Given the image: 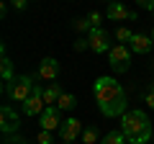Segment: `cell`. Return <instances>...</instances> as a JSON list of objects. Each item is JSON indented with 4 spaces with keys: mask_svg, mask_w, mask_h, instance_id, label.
I'll return each instance as SVG.
<instances>
[{
    "mask_svg": "<svg viewBox=\"0 0 154 144\" xmlns=\"http://www.w3.org/2000/svg\"><path fill=\"white\" fill-rule=\"evenodd\" d=\"M93 95L98 100V108L103 116L108 118H121L128 111V100H126V90L110 75H103L93 83Z\"/></svg>",
    "mask_w": 154,
    "mask_h": 144,
    "instance_id": "1",
    "label": "cell"
},
{
    "mask_svg": "<svg viewBox=\"0 0 154 144\" xmlns=\"http://www.w3.org/2000/svg\"><path fill=\"white\" fill-rule=\"evenodd\" d=\"M121 131L128 144H146L152 139L154 129H152V121H149L146 111L134 108V111H126L121 116Z\"/></svg>",
    "mask_w": 154,
    "mask_h": 144,
    "instance_id": "2",
    "label": "cell"
},
{
    "mask_svg": "<svg viewBox=\"0 0 154 144\" xmlns=\"http://www.w3.org/2000/svg\"><path fill=\"white\" fill-rule=\"evenodd\" d=\"M8 98L16 100V103H26L28 95L36 90V83H33L31 75H18V77H13L11 83H8Z\"/></svg>",
    "mask_w": 154,
    "mask_h": 144,
    "instance_id": "3",
    "label": "cell"
},
{
    "mask_svg": "<svg viewBox=\"0 0 154 144\" xmlns=\"http://www.w3.org/2000/svg\"><path fill=\"white\" fill-rule=\"evenodd\" d=\"M108 64L113 72H118V75H123V72L128 70V64H131V49H128L126 44H113L108 52Z\"/></svg>",
    "mask_w": 154,
    "mask_h": 144,
    "instance_id": "4",
    "label": "cell"
},
{
    "mask_svg": "<svg viewBox=\"0 0 154 144\" xmlns=\"http://www.w3.org/2000/svg\"><path fill=\"white\" fill-rule=\"evenodd\" d=\"M44 111H46L44 88H41V85H36V90H33V93L28 95V100L23 103V113H26V116H41Z\"/></svg>",
    "mask_w": 154,
    "mask_h": 144,
    "instance_id": "5",
    "label": "cell"
},
{
    "mask_svg": "<svg viewBox=\"0 0 154 144\" xmlns=\"http://www.w3.org/2000/svg\"><path fill=\"white\" fill-rule=\"evenodd\" d=\"M0 129H3V134H18L21 116L16 113V108H11V105H3L0 108Z\"/></svg>",
    "mask_w": 154,
    "mask_h": 144,
    "instance_id": "6",
    "label": "cell"
},
{
    "mask_svg": "<svg viewBox=\"0 0 154 144\" xmlns=\"http://www.w3.org/2000/svg\"><path fill=\"white\" fill-rule=\"evenodd\" d=\"M88 44H90V52H95V54L110 52V46H113V44L108 41V33H105L100 26L90 28V33H88Z\"/></svg>",
    "mask_w": 154,
    "mask_h": 144,
    "instance_id": "7",
    "label": "cell"
},
{
    "mask_svg": "<svg viewBox=\"0 0 154 144\" xmlns=\"http://www.w3.org/2000/svg\"><path fill=\"white\" fill-rule=\"evenodd\" d=\"M38 124H41V129H44V131H59L62 129V116H59V108H57V105H46V111L41 113V116H38Z\"/></svg>",
    "mask_w": 154,
    "mask_h": 144,
    "instance_id": "8",
    "label": "cell"
},
{
    "mask_svg": "<svg viewBox=\"0 0 154 144\" xmlns=\"http://www.w3.org/2000/svg\"><path fill=\"white\" fill-rule=\"evenodd\" d=\"M105 16H108V21H134V18H136V13L128 11L121 0H113V3H108Z\"/></svg>",
    "mask_w": 154,
    "mask_h": 144,
    "instance_id": "9",
    "label": "cell"
},
{
    "mask_svg": "<svg viewBox=\"0 0 154 144\" xmlns=\"http://www.w3.org/2000/svg\"><path fill=\"white\" fill-rule=\"evenodd\" d=\"M38 77L46 80V83H54L59 77V62L54 57H44V59L38 62Z\"/></svg>",
    "mask_w": 154,
    "mask_h": 144,
    "instance_id": "10",
    "label": "cell"
},
{
    "mask_svg": "<svg viewBox=\"0 0 154 144\" xmlns=\"http://www.w3.org/2000/svg\"><path fill=\"white\" fill-rule=\"evenodd\" d=\"M82 131L85 129H82V124L77 121V118H67V121L62 124V129H59V136H62V142H77V136Z\"/></svg>",
    "mask_w": 154,
    "mask_h": 144,
    "instance_id": "11",
    "label": "cell"
},
{
    "mask_svg": "<svg viewBox=\"0 0 154 144\" xmlns=\"http://www.w3.org/2000/svg\"><path fill=\"white\" fill-rule=\"evenodd\" d=\"M154 46L152 36H146V33H134V39L128 41V49H131V54H149Z\"/></svg>",
    "mask_w": 154,
    "mask_h": 144,
    "instance_id": "12",
    "label": "cell"
},
{
    "mask_svg": "<svg viewBox=\"0 0 154 144\" xmlns=\"http://www.w3.org/2000/svg\"><path fill=\"white\" fill-rule=\"evenodd\" d=\"M59 95H62V88H59V83H49V85L44 88V103H46V105H57Z\"/></svg>",
    "mask_w": 154,
    "mask_h": 144,
    "instance_id": "13",
    "label": "cell"
},
{
    "mask_svg": "<svg viewBox=\"0 0 154 144\" xmlns=\"http://www.w3.org/2000/svg\"><path fill=\"white\" fill-rule=\"evenodd\" d=\"M0 72H3V80H5V83L13 80V62L8 59V54H5V44H3V64H0Z\"/></svg>",
    "mask_w": 154,
    "mask_h": 144,
    "instance_id": "14",
    "label": "cell"
},
{
    "mask_svg": "<svg viewBox=\"0 0 154 144\" xmlns=\"http://www.w3.org/2000/svg\"><path fill=\"white\" fill-rule=\"evenodd\" d=\"M90 28H93V23H90L88 16H85V18H75V21H72V31H77V33H90Z\"/></svg>",
    "mask_w": 154,
    "mask_h": 144,
    "instance_id": "15",
    "label": "cell"
},
{
    "mask_svg": "<svg viewBox=\"0 0 154 144\" xmlns=\"http://www.w3.org/2000/svg\"><path fill=\"white\" fill-rule=\"evenodd\" d=\"M57 108H59V111H69V108H75V95H72V93H62L59 100H57Z\"/></svg>",
    "mask_w": 154,
    "mask_h": 144,
    "instance_id": "16",
    "label": "cell"
},
{
    "mask_svg": "<svg viewBox=\"0 0 154 144\" xmlns=\"http://www.w3.org/2000/svg\"><path fill=\"white\" fill-rule=\"evenodd\" d=\"M103 144H128V142L123 136V131H108L103 136Z\"/></svg>",
    "mask_w": 154,
    "mask_h": 144,
    "instance_id": "17",
    "label": "cell"
},
{
    "mask_svg": "<svg viewBox=\"0 0 154 144\" xmlns=\"http://www.w3.org/2000/svg\"><path fill=\"white\" fill-rule=\"evenodd\" d=\"M134 39V31L131 28H126V26H118L116 28V41L118 44H126V41H131Z\"/></svg>",
    "mask_w": 154,
    "mask_h": 144,
    "instance_id": "18",
    "label": "cell"
},
{
    "mask_svg": "<svg viewBox=\"0 0 154 144\" xmlns=\"http://www.w3.org/2000/svg\"><path fill=\"white\" fill-rule=\"evenodd\" d=\"M98 142V126H88L82 131V144H95Z\"/></svg>",
    "mask_w": 154,
    "mask_h": 144,
    "instance_id": "19",
    "label": "cell"
},
{
    "mask_svg": "<svg viewBox=\"0 0 154 144\" xmlns=\"http://www.w3.org/2000/svg\"><path fill=\"white\" fill-rule=\"evenodd\" d=\"M144 103H146V108L154 111V83H149L146 90H144Z\"/></svg>",
    "mask_w": 154,
    "mask_h": 144,
    "instance_id": "20",
    "label": "cell"
},
{
    "mask_svg": "<svg viewBox=\"0 0 154 144\" xmlns=\"http://www.w3.org/2000/svg\"><path fill=\"white\" fill-rule=\"evenodd\" d=\"M36 142H38V144H54V134H51V131H44V129H41V131L36 134Z\"/></svg>",
    "mask_w": 154,
    "mask_h": 144,
    "instance_id": "21",
    "label": "cell"
},
{
    "mask_svg": "<svg viewBox=\"0 0 154 144\" xmlns=\"http://www.w3.org/2000/svg\"><path fill=\"white\" fill-rule=\"evenodd\" d=\"M3 144H26V142L18 134H3Z\"/></svg>",
    "mask_w": 154,
    "mask_h": 144,
    "instance_id": "22",
    "label": "cell"
},
{
    "mask_svg": "<svg viewBox=\"0 0 154 144\" xmlns=\"http://www.w3.org/2000/svg\"><path fill=\"white\" fill-rule=\"evenodd\" d=\"M85 49H90L88 36H85V39H77V41H75V52H85Z\"/></svg>",
    "mask_w": 154,
    "mask_h": 144,
    "instance_id": "23",
    "label": "cell"
},
{
    "mask_svg": "<svg viewBox=\"0 0 154 144\" xmlns=\"http://www.w3.org/2000/svg\"><path fill=\"white\" fill-rule=\"evenodd\" d=\"M88 18H90V23H93V28H95V26H100V21H103V16H100L98 11H93Z\"/></svg>",
    "mask_w": 154,
    "mask_h": 144,
    "instance_id": "24",
    "label": "cell"
},
{
    "mask_svg": "<svg viewBox=\"0 0 154 144\" xmlns=\"http://www.w3.org/2000/svg\"><path fill=\"white\" fill-rule=\"evenodd\" d=\"M136 5L144 11H154V0H136Z\"/></svg>",
    "mask_w": 154,
    "mask_h": 144,
    "instance_id": "25",
    "label": "cell"
},
{
    "mask_svg": "<svg viewBox=\"0 0 154 144\" xmlns=\"http://www.w3.org/2000/svg\"><path fill=\"white\" fill-rule=\"evenodd\" d=\"M11 3L16 11H26V5H28V0H11Z\"/></svg>",
    "mask_w": 154,
    "mask_h": 144,
    "instance_id": "26",
    "label": "cell"
},
{
    "mask_svg": "<svg viewBox=\"0 0 154 144\" xmlns=\"http://www.w3.org/2000/svg\"><path fill=\"white\" fill-rule=\"evenodd\" d=\"M152 41H154V28H152Z\"/></svg>",
    "mask_w": 154,
    "mask_h": 144,
    "instance_id": "27",
    "label": "cell"
},
{
    "mask_svg": "<svg viewBox=\"0 0 154 144\" xmlns=\"http://www.w3.org/2000/svg\"><path fill=\"white\" fill-rule=\"evenodd\" d=\"M64 144H72V142H64Z\"/></svg>",
    "mask_w": 154,
    "mask_h": 144,
    "instance_id": "28",
    "label": "cell"
},
{
    "mask_svg": "<svg viewBox=\"0 0 154 144\" xmlns=\"http://www.w3.org/2000/svg\"><path fill=\"white\" fill-rule=\"evenodd\" d=\"M152 139H154V134H152Z\"/></svg>",
    "mask_w": 154,
    "mask_h": 144,
    "instance_id": "29",
    "label": "cell"
},
{
    "mask_svg": "<svg viewBox=\"0 0 154 144\" xmlns=\"http://www.w3.org/2000/svg\"><path fill=\"white\" fill-rule=\"evenodd\" d=\"M110 3H113V0H110Z\"/></svg>",
    "mask_w": 154,
    "mask_h": 144,
    "instance_id": "30",
    "label": "cell"
}]
</instances>
